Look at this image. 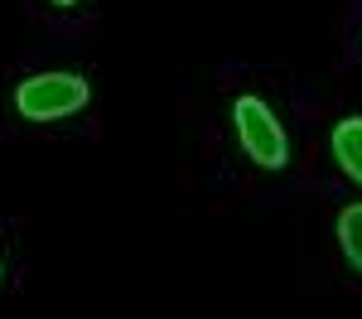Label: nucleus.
<instances>
[{
  "instance_id": "1",
  "label": "nucleus",
  "mask_w": 362,
  "mask_h": 319,
  "mask_svg": "<svg viewBox=\"0 0 362 319\" xmlns=\"http://www.w3.org/2000/svg\"><path fill=\"white\" fill-rule=\"evenodd\" d=\"M15 107L29 121H58V116H73L87 107V83L78 73H39V78L20 83Z\"/></svg>"
},
{
  "instance_id": "2",
  "label": "nucleus",
  "mask_w": 362,
  "mask_h": 319,
  "mask_svg": "<svg viewBox=\"0 0 362 319\" xmlns=\"http://www.w3.org/2000/svg\"><path fill=\"white\" fill-rule=\"evenodd\" d=\"M232 121H237V136L247 145V155L256 165H266V170H280L285 160H290V145H285V131H280V121L271 116V107L261 102V97H237V107H232Z\"/></svg>"
},
{
  "instance_id": "3",
  "label": "nucleus",
  "mask_w": 362,
  "mask_h": 319,
  "mask_svg": "<svg viewBox=\"0 0 362 319\" xmlns=\"http://www.w3.org/2000/svg\"><path fill=\"white\" fill-rule=\"evenodd\" d=\"M334 155H338V165L348 170V179L362 184V116H343L334 126Z\"/></svg>"
},
{
  "instance_id": "4",
  "label": "nucleus",
  "mask_w": 362,
  "mask_h": 319,
  "mask_svg": "<svg viewBox=\"0 0 362 319\" xmlns=\"http://www.w3.org/2000/svg\"><path fill=\"white\" fill-rule=\"evenodd\" d=\"M338 237H343L348 261L362 271V203H353V208H343V213H338Z\"/></svg>"
},
{
  "instance_id": "5",
  "label": "nucleus",
  "mask_w": 362,
  "mask_h": 319,
  "mask_svg": "<svg viewBox=\"0 0 362 319\" xmlns=\"http://www.w3.org/2000/svg\"><path fill=\"white\" fill-rule=\"evenodd\" d=\"M54 5H78V0H54Z\"/></svg>"
}]
</instances>
